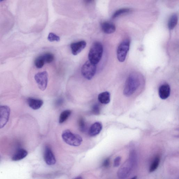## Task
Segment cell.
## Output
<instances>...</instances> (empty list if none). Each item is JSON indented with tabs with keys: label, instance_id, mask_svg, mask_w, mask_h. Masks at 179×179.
<instances>
[{
	"label": "cell",
	"instance_id": "cell-29",
	"mask_svg": "<svg viewBox=\"0 0 179 179\" xmlns=\"http://www.w3.org/2000/svg\"><path fill=\"white\" fill-rule=\"evenodd\" d=\"M137 176H135V177H133L131 179H137Z\"/></svg>",
	"mask_w": 179,
	"mask_h": 179
},
{
	"label": "cell",
	"instance_id": "cell-26",
	"mask_svg": "<svg viewBox=\"0 0 179 179\" xmlns=\"http://www.w3.org/2000/svg\"><path fill=\"white\" fill-rule=\"evenodd\" d=\"M121 157H117L115 159H114V166L116 167H118L120 164V161H121Z\"/></svg>",
	"mask_w": 179,
	"mask_h": 179
},
{
	"label": "cell",
	"instance_id": "cell-23",
	"mask_svg": "<svg viewBox=\"0 0 179 179\" xmlns=\"http://www.w3.org/2000/svg\"><path fill=\"white\" fill-rule=\"evenodd\" d=\"M48 40L50 42H57L60 41V38L55 34L53 33H49L48 37Z\"/></svg>",
	"mask_w": 179,
	"mask_h": 179
},
{
	"label": "cell",
	"instance_id": "cell-11",
	"mask_svg": "<svg viewBox=\"0 0 179 179\" xmlns=\"http://www.w3.org/2000/svg\"><path fill=\"white\" fill-rule=\"evenodd\" d=\"M171 89L168 84H163L158 89V94L162 99H166L169 97L171 94Z\"/></svg>",
	"mask_w": 179,
	"mask_h": 179
},
{
	"label": "cell",
	"instance_id": "cell-25",
	"mask_svg": "<svg viewBox=\"0 0 179 179\" xmlns=\"http://www.w3.org/2000/svg\"><path fill=\"white\" fill-rule=\"evenodd\" d=\"M92 112L95 115H98L100 113V107L98 105L96 104L92 107Z\"/></svg>",
	"mask_w": 179,
	"mask_h": 179
},
{
	"label": "cell",
	"instance_id": "cell-18",
	"mask_svg": "<svg viewBox=\"0 0 179 179\" xmlns=\"http://www.w3.org/2000/svg\"><path fill=\"white\" fill-rule=\"evenodd\" d=\"M72 113L71 111L70 110H66L63 111L60 115L59 122L60 124L65 122L69 118Z\"/></svg>",
	"mask_w": 179,
	"mask_h": 179
},
{
	"label": "cell",
	"instance_id": "cell-3",
	"mask_svg": "<svg viewBox=\"0 0 179 179\" xmlns=\"http://www.w3.org/2000/svg\"><path fill=\"white\" fill-rule=\"evenodd\" d=\"M62 137L64 142L72 146H80L83 141L80 135L73 133L68 130H64L63 132Z\"/></svg>",
	"mask_w": 179,
	"mask_h": 179
},
{
	"label": "cell",
	"instance_id": "cell-14",
	"mask_svg": "<svg viewBox=\"0 0 179 179\" xmlns=\"http://www.w3.org/2000/svg\"><path fill=\"white\" fill-rule=\"evenodd\" d=\"M101 27L105 33L108 34L113 33L116 30L115 25L112 22H102L101 24Z\"/></svg>",
	"mask_w": 179,
	"mask_h": 179
},
{
	"label": "cell",
	"instance_id": "cell-17",
	"mask_svg": "<svg viewBox=\"0 0 179 179\" xmlns=\"http://www.w3.org/2000/svg\"><path fill=\"white\" fill-rule=\"evenodd\" d=\"M178 20V16L177 14H173L169 20L168 27L170 30H172L177 25Z\"/></svg>",
	"mask_w": 179,
	"mask_h": 179
},
{
	"label": "cell",
	"instance_id": "cell-7",
	"mask_svg": "<svg viewBox=\"0 0 179 179\" xmlns=\"http://www.w3.org/2000/svg\"><path fill=\"white\" fill-rule=\"evenodd\" d=\"M48 73L46 71L38 73L35 75V80L41 90L43 91L46 89L48 83Z\"/></svg>",
	"mask_w": 179,
	"mask_h": 179
},
{
	"label": "cell",
	"instance_id": "cell-2",
	"mask_svg": "<svg viewBox=\"0 0 179 179\" xmlns=\"http://www.w3.org/2000/svg\"><path fill=\"white\" fill-rule=\"evenodd\" d=\"M103 52V46L101 43L99 42L94 43L89 52V61L90 62L96 65L101 61Z\"/></svg>",
	"mask_w": 179,
	"mask_h": 179
},
{
	"label": "cell",
	"instance_id": "cell-9",
	"mask_svg": "<svg viewBox=\"0 0 179 179\" xmlns=\"http://www.w3.org/2000/svg\"><path fill=\"white\" fill-rule=\"evenodd\" d=\"M44 158L46 163L48 165H54L56 162L54 155L52 149L48 146H46L44 152Z\"/></svg>",
	"mask_w": 179,
	"mask_h": 179
},
{
	"label": "cell",
	"instance_id": "cell-13",
	"mask_svg": "<svg viewBox=\"0 0 179 179\" xmlns=\"http://www.w3.org/2000/svg\"><path fill=\"white\" fill-rule=\"evenodd\" d=\"M102 125L98 122L94 123L90 127L89 130V134L91 137L97 136L101 132L102 129Z\"/></svg>",
	"mask_w": 179,
	"mask_h": 179
},
{
	"label": "cell",
	"instance_id": "cell-6",
	"mask_svg": "<svg viewBox=\"0 0 179 179\" xmlns=\"http://www.w3.org/2000/svg\"><path fill=\"white\" fill-rule=\"evenodd\" d=\"M130 45V40H124L119 45L117 51V57L120 62H124L127 57Z\"/></svg>",
	"mask_w": 179,
	"mask_h": 179
},
{
	"label": "cell",
	"instance_id": "cell-16",
	"mask_svg": "<svg viewBox=\"0 0 179 179\" xmlns=\"http://www.w3.org/2000/svg\"><path fill=\"white\" fill-rule=\"evenodd\" d=\"M99 101L102 104H107L110 101V95L109 92H106L100 93L98 96Z\"/></svg>",
	"mask_w": 179,
	"mask_h": 179
},
{
	"label": "cell",
	"instance_id": "cell-19",
	"mask_svg": "<svg viewBox=\"0 0 179 179\" xmlns=\"http://www.w3.org/2000/svg\"><path fill=\"white\" fill-rule=\"evenodd\" d=\"M160 157H157L155 158L153 162H152L149 168V172H153L158 168L160 163Z\"/></svg>",
	"mask_w": 179,
	"mask_h": 179
},
{
	"label": "cell",
	"instance_id": "cell-28",
	"mask_svg": "<svg viewBox=\"0 0 179 179\" xmlns=\"http://www.w3.org/2000/svg\"><path fill=\"white\" fill-rule=\"evenodd\" d=\"M74 179H83V178H82V177H76V178Z\"/></svg>",
	"mask_w": 179,
	"mask_h": 179
},
{
	"label": "cell",
	"instance_id": "cell-24",
	"mask_svg": "<svg viewBox=\"0 0 179 179\" xmlns=\"http://www.w3.org/2000/svg\"><path fill=\"white\" fill-rule=\"evenodd\" d=\"M79 127L82 132H84L86 129V125L83 118H81L79 120Z\"/></svg>",
	"mask_w": 179,
	"mask_h": 179
},
{
	"label": "cell",
	"instance_id": "cell-1",
	"mask_svg": "<svg viewBox=\"0 0 179 179\" xmlns=\"http://www.w3.org/2000/svg\"><path fill=\"white\" fill-rule=\"evenodd\" d=\"M140 84V76L137 73L131 74L126 81L124 93L126 96L128 97L133 95L136 92Z\"/></svg>",
	"mask_w": 179,
	"mask_h": 179
},
{
	"label": "cell",
	"instance_id": "cell-8",
	"mask_svg": "<svg viewBox=\"0 0 179 179\" xmlns=\"http://www.w3.org/2000/svg\"><path fill=\"white\" fill-rule=\"evenodd\" d=\"M10 114V109L7 106L0 107V129L3 128L6 125Z\"/></svg>",
	"mask_w": 179,
	"mask_h": 179
},
{
	"label": "cell",
	"instance_id": "cell-27",
	"mask_svg": "<svg viewBox=\"0 0 179 179\" xmlns=\"http://www.w3.org/2000/svg\"><path fill=\"white\" fill-rule=\"evenodd\" d=\"M110 164V160L109 158H107L102 163V166L105 167H108L109 166Z\"/></svg>",
	"mask_w": 179,
	"mask_h": 179
},
{
	"label": "cell",
	"instance_id": "cell-20",
	"mask_svg": "<svg viewBox=\"0 0 179 179\" xmlns=\"http://www.w3.org/2000/svg\"><path fill=\"white\" fill-rule=\"evenodd\" d=\"M45 63L42 55L36 58L34 62L35 66L38 69L42 68Z\"/></svg>",
	"mask_w": 179,
	"mask_h": 179
},
{
	"label": "cell",
	"instance_id": "cell-22",
	"mask_svg": "<svg viewBox=\"0 0 179 179\" xmlns=\"http://www.w3.org/2000/svg\"><path fill=\"white\" fill-rule=\"evenodd\" d=\"M130 11L131 10L130 9L128 8L120 9L117 11L116 12L114 13L112 17L113 18H116V17H117L120 15H121L123 14L130 12Z\"/></svg>",
	"mask_w": 179,
	"mask_h": 179
},
{
	"label": "cell",
	"instance_id": "cell-15",
	"mask_svg": "<svg viewBox=\"0 0 179 179\" xmlns=\"http://www.w3.org/2000/svg\"><path fill=\"white\" fill-rule=\"evenodd\" d=\"M28 152L26 150L20 149L16 152L12 157V160L14 161H17L21 160L27 156Z\"/></svg>",
	"mask_w": 179,
	"mask_h": 179
},
{
	"label": "cell",
	"instance_id": "cell-5",
	"mask_svg": "<svg viewBox=\"0 0 179 179\" xmlns=\"http://www.w3.org/2000/svg\"><path fill=\"white\" fill-rule=\"evenodd\" d=\"M96 70V65L88 61L82 67V74L85 78L90 80L95 76Z\"/></svg>",
	"mask_w": 179,
	"mask_h": 179
},
{
	"label": "cell",
	"instance_id": "cell-4",
	"mask_svg": "<svg viewBox=\"0 0 179 179\" xmlns=\"http://www.w3.org/2000/svg\"><path fill=\"white\" fill-rule=\"evenodd\" d=\"M136 156L131 155L130 159L126 161L117 172V175L120 178L124 179L128 177L130 174L134 164L136 163Z\"/></svg>",
	"mask_w": 179,
	"mask_h": 179
},
{
	"label": "cell",
	"instance_id": "cell-21",
	"mask_svg": "<svg viewBox=\"0 0 179 179\" xmlns=\"http://www.w3.org/2000/svg\"><path fill=\"white\" fill-rule=\"evenodd\" d=\"M42 56L46 63H51L54 59V55L51 53H46L43 54Z\"/></svg>",
	"mask_w": 179,
	"mask_h": 179
},
{
	"label": "cell",
	"instance_id": "cell-10",
	"mask_svg": "<svg viewBox=\"0 0 179 179\" xmlns=\"http://www.w3.org/2000/svg\"><path fill=\"white\" fill-rule=\"evenodd\" d=\"M86 46L87 43L85 41L72 43L70 45V48L72 54L74 55H77L83 51Z\"/></svg>",
	"mask_w": 179,
	"mask_h": 179
},
{
	"label": "cell",
	"instance_id": "cell-12",
	"mask_svg": "<svg viewBox=\"0 0 179 179\" xmlns=\"http://www.w3.org/2000/svg\"><path fill=\"white\" fill-rule=\"evenodd\" d=\"M27 102L29 106L34 110L39 109L42 107L43 104L42 100L33 98H28Z\"/></svg>",
	"mask_w": 179,
	"mask_h": 179
}]
</instances>
